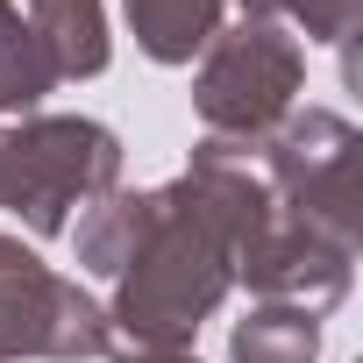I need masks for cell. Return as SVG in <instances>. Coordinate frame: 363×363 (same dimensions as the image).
<instances>
[{"mask_svg":"<svg viewBox=\"0 0 363 363\" xmlns=\"http://www.w3.org/2000/svg\"><path fill=\"white\" fill-rule=\"evenodd\" d=\"M121 143L79 114H22L0 121V207H15L36 235H65L72 207L114 193Z\"/></svg>","mask_w":363,"mask_h":363,"instance_id":"1","label":"cell"},{"mask_svg":"<svg viewBox=\"0 0 363 363\" xmlns=\"http://www.w3.org/2000/svg\"><path fill=\"white\" fill-rule=\"evenodd\" d=\"M257 150H264L271 200L292 221H306V228H320V235L356 250V228H363V171H356L363 143H356V128L342 114L306 107V114H285Z\"/></svg>","mask_w":363,"mask_h":363,"instance_id":"2","label":"cell"},{"mask_svg":"<svg viewBox=\"0 0 363 363\" xmlns=\"http://www.w3.org/2000/svg\"><path fill=\"white\" fill-rule=\"evenodd\" d=\"M299 79H306L299 43L278 22H250L242 15L228 36L207 43V72H200V121H207V135L257 150L292 114Z\"/></svg>","mask_w":363,"mask_h":363,"instance_id":"3","label":"cell"},{"mask_svg":"<svg viewBox=\"0 0 363 363\" xmlns=\"http://www.w3.org/2000/svg\"><path fill=\"white\" fill-rule=\"evenodd\" d=\"M100 349H107V313L72 278H57L36 250L0 235V363H15V356L79 363Z\"/></svg>","mask_w":363,"mask_h":363,"instance_id":"4","label":"cell"},{"mask_svg":"<svg viewBox=\"0 0 363 363\" xmlns=\"http://www.w3.org/2000/svg\"><path fill=\"white\" fill-rule=\"evenodd\" d=\"M29 29L43 36L57 79L107 72V15H100V0H29Z\"/></svg>","mask_w":363,"mask_h":363,"instance_id":"5","label":"cell"},{"mask_svg":"<svg viewBox=\"0 0 363 363\" xmlns=\"http://www.w3.org/2000/svg\"><path fill=\"white\" fill-rule=\"evenodd\" d=\"M128 29L157 65H186L221 36V0H128Z\"/></svg>","mask_w":363,"mask_h":363,"instance_id":"6","label":"cell"},{"mask_svg":"<svg viewBox=\"0 0 363 363\" xmlns=\"http://www.w3.org/2000/svg\"><path fill=\"white\" fill-rule=\"evenodd\" d=\"M43 93H57V65L43 50V36L22 22L15 0H0V121H22L43 107Z\"/></svg>","mask_w":363,"mask_h":363,"instance_id":"7","label":"cell"},{"mask_svg":"<svg viewBox=\"0 0 363 363\" xmlns=\"http://www.w3.org/2000/svg\"><path fill=\"white\" fill-rule=\"evenodd\" d=\"M143 228H150V193H100L93 200V214L79 221V264L93 271V278H121V264L135 257V242H143Z\"/></svg>","mask_w":363,"mask_h":363,"instance_id":"8","label":"cell"},{"mask_svg":"<svg viewBox=\"0 0 363 363\" xmlns=\"http://www.w3.org/2000/svg\"><path fill=\"white\" fill-rule=\"evenodd\" d=\"M320 356V313H299V306H257L242 328H235V363H313Z\"/></svg>","mask_w":363,"mask_h":363,"instance_id":"9","label":"cell"},{"mask_svg":"<svg viewBox=\"0 0 363 363\" xmlns=\"http://www.w3.org/2000/svg\"><path fill=\"white\" fill-rule=\"evenodd\" d=\"M363 0H250V22H292L313 43H349Z\"/></svg>","mask_w":363,"mask_h":363,"instance_id":"10","label":"cell"},{"mask_svg":"<svg viewBox=\"0 0 363 363\" xmlns=\"http://www.w3.org/2000/svg\"><path fill=\"white\" fill-rule=\"evenodd\" d=\"M100 356H114V363H200V356H186V349H135V342H114V335H107Z\"/></svg>","mask_w":363,"mask_h":363,"instance_id":"11","label":"cell"}]
</instances>
